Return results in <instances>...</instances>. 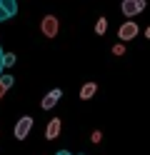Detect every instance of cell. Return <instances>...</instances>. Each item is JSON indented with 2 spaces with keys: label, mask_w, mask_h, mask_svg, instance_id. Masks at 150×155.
<instances>
[{
  "label": "cell",
  "mask_w": 150,
  "mask_h": 155,
  "mask_svg": "<svg viewBox=\"0 0 150 155\" xmlns=\"http://www.w3.org/2000/svg\"><path fill=\"white\" fill-rule=\"evenodd\" d=\"M30 130H33V118L30 115H23L18 123H15V128H13V135L18 140H25L28 135H30Z\"/></svg>",
  "instance_id": "cell-1"
},
{
  "label": "cell",
  "mask_w": 150,
  "mask_h": 155,
  "mask_svg": "<svg viewBox=\"0 0 150 155\" xmlns=\"http://www.w3.org/2000/svg\"><path fill=\"white\" fill-rule=\"evenodd\" d=\"M58 30H60V23H58L55 15H45L43 20H40V33H43L45 38H55Z\"/></svg>",
  "instance_id": "cell-2"
},
{
  "label": "cell",
  "mask_w": 150,
  "mask_h": 155,
  "mask_svg": "<svg viewBox=\"0 0 150 155\" xmlns=\"http://www.w3.org/2000/svg\"><path fill=\"white\" fill-rule=\"evenodd\" d=\"M120 10H123L125 18H135L138 13H143V10H145V0H123Z\"/></svg>",
  "instance_id": "cell-3"
},
{
  "label": "cell",
  "mask_w": 150,
  "mask_h": 155,
  "mask_svg": "<svg viewBox=\"0 0 150 155\" xmlns=\"http://www.w3.org/2000/svg\"><path fill=\"white\" fill-rule=\"evenodd\" d=\"M138 35V23H133V20H128V23H123L118 28V38L123 43H128V40H133V38Z\"/></svg>",
  "instance_id": "cell-4"
},
{
  "label": "cell",
  "mask_w": 150,
  "mask_h": 155,
  "mask_svg": "<svg viewBox=\"0 0 150 155\" xmlns=\"http://www.w3.org/2000/svg\"><path fill=\"white\" fill-rule=\"evenodd\" d=\"M60 98H63V90H60V88L50 90V93L45 95V98H43V103H40V108H43V110H50V108H55Z\"/></svg>",
  "instance_id": "cell-5"
},
{
  "label": "cell",
  "mask_w": 150,
  "mask_h": 155,
  "mask_svg": "<svg viewBox=\"0 0 150 155\" xmlns=\"http://www.w3.org/2000/svg\"><path fill=\"white\" fill-rule=\"evenodd\" d=\"M60 130H63V123H60L58 118H53V120L48 123V128H45V138L48 140H55L58 135H60Z\"/></svg>",
  "instance_id": "cell-6"
},
{
  "label": "cell",
  "mask_w": 150,
  "mask_h": 155,
  "mask_svg": "<svg viewBox=\"0 0 150 155\" xmlns=\"http://www.w3.org/2000/svg\"><path fill=\"white\" fill-rule=\"evenodd\" d=\"M95 93H98V85L95 83H85L83 88H80V100H90Z\"/></svg>",
  "instance_id": "cell-7"
},
{
  "label": "cell",
  "mask_w": 150,
  "mask_h": 155,
  "mask_svg": "<svg viewBox=\"0 0 150 155\" xmlns=\"http://www.w3.org/2000/svg\"><path fill=\"white\" fill-rule=\"evenodd\" d=\"M0 5H3V10H5L10 18L18 15V0H0Z\"/></svg>",
  "instance_id": "cell-8"
},
{
  "label": "cell",
  "mask_w": 150,
  "mask_h": 155,
  "mask_svg": "<svg viewBox=\"0 0 150 155\" xmlns=\"http://www.w3.org/2000/svg\"><path fill=\"white\" fill-rule=\"evenodd\" d=\"M108 30V18H98V23H95V33L98 35H103Z\"/></svg>",
  "instance_id": "cell-9"
},
{
  "label": "cell",
  "mask_w": 150,
  "mask_h": 155,
  "mask_svg": "<svg viewBox=\"0 0 150 155\" xmlns=\"http://www.w3.org/2000/svg\"><path fill=\"white\" fill-rule=\"evenodd\" d=\"M0 83H3V85H5V88L10 90V88H13V83H15V78H13V75H10V73H5L3 78H0Z\"/></svg>",
  "instance_id": "cell-10"
},
{
  "label": "cell",
  "mask_w": 150,
  "mask_h": 155,
  "mask_svg": "<svg viewBox=\"0 0 150 155\" xmlns=\"http://www.w3.org/2000/svg\"><path fill=\"white\" fill-rule=\"evenodd\" d=\"M5 55H8V53L3 50V48H0V78L5 75V73H3V70H5Z\"/></svg>",
  "instance_id": "cell-11"
},
{
  "label": "cell",
  "mask_w": 150,
  "mask_h": 155,
  "mask_svg": "<svg viewBox=\"0 0 150 155\" xmlns=\"http://www.w3.org/2000/svg\"><path fill=\"white\" fill-rule=\"evenodd\" d=\"M13 63H15V55H13V53H8V55H5V68H10Z\"/></svg>",
  "instance_id": "cell-12"
},
{
  "label": "cell",
  "mask_w": 150,
  "mask_h": 155,
  "mask_svg": "<svg viewBox=\"0 0 150 155\" xmlns=\"http://www.w3.org/2000/svg\"><path fill=\"white\" fill-rule=\"evenodd\" d=\"M113 53H115V55H123V53H125V48H123V43H118V45L113 48Z\"/></svg>",
  "instance_id": "cell-13"
},
{
  "label": "cell",
  "mask_w": 150,
  "mask_h": 155,
  "mask_svg": "<svg viewBox=\"0 0 150 155\" xmlns=\"http://www.w3.org/2000/svg\"><path fill=\"white\" fill-rule=\"evenodd\" d=\"M8 18H10V15H8L5 10H3V5H0V23H5V20H8Z\"/></svg>",
  "instance_id": "cell-14"
},
{
  "label": "cell",
  "mask_w": 150,
  "mask_h": 155,
  "mask_svg": "<svg viewBox=\"0 0 150 155\" xmlns=\"http://www.w3.org/2000/svg\"><path fill=\"white\" fill-rule=\"evenodd\" d=\"M100 138H103V135H100V130H95V133H93V143H100Z\"/></svg>",
  "instance_id": "cell-15"
},
{
  "label": "cell",
  "mask_w": 150,
  "mask_h": 155,
  "mask_svg": "<svg viewBox=\"0 0 150 155\" xmlns=\"http://www.w3.org/2000/svg\"><path fill=\"white\" fill-rule=\"evenodd\" d=\"M5 93H8V88H5V85H3V83H0V98H3V95H5Z\"/></svg>",
  "instance_id": "cell-16"
},
{
  "label": "cell",
  "mask_w": 150,
  "mask_h": 155,
  "mask_svg": "<svg viewBox=\"0 0 150 155\" xmlns=\"http://www.w3.org/2000/svg\"><path fill=\"white\" fill-rule=\"evenodd\" d=\"M55 155H70V153H68V150H58Z\"/></svg>",
  "instance_id": "cell-17"
},
{
  "label": "cell",
  "mask_w": 150,
  "mask_h": 155,
  "mask_svg": "<svg viewBox=\"0 0 150 155\" xmlns=\"http://www.w3.org/2000/svg\"><path fill=\"white\" fill-rule=\"evenodd\" d=\"M145 38H150V28H148V30H145Z\"/></svg>",
  "instance_id": "cell-18"
}]
</instances>
